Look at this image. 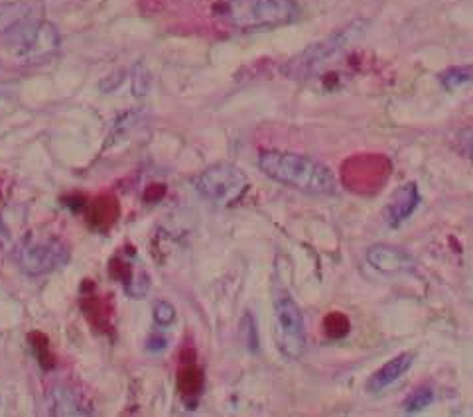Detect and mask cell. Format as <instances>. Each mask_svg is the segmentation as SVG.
I'll use <instances>...</instances> for the list:
<instances>
[{"mask_svg": "<svg viewBox=\"0 0 473 417\" xmlns=\"http://www.w3.org/2000/svg\"><path fill=\"white\" fill-rule=\"evenodd\" d=\"M275 343L290 361H298L306 351V325L300 305L288 293H280L275 300Z\"/></svg>", "mask_w": 473, "mask_h": 417, "instance_id": "8992f818", "label": "cell"}, {"mask_svg": "<svg viewBox=\"0 0 473 417\" xmlns=\"http://www.w3.org/2000/svg\"><path fill=\"white\" fill-rule=\"evenodd\" d=\"M153 317H154V323L160 325V327H170L176 321V309L172 303L168 301H156L154 303V309H153Z\"/></svg>", "mask_w": 473, "mask_h": 417, "instance_id": "2e32d148", "label": "cell"}, {"mask_svg": "<svg viewBox=\"0 0 473 417\" xmlns=\"http://www.w3.org/2000/svg\"><path fill=\"white\" fill-rule=\"evenodd\" d=\"M241 337H243V343L249 352L258 351V329H257V321L250 313H247L243 321H241Z\"/></svg>", "mask_w": 473, "mask_h": 417, "instance_id": "9a60e30c", "label": "cell"}, {"mask_svg": "<svg viewBox=\"0 0 473 417\" xmlns=\"http://www.w3.org/2000/svg\"><path fill=\"white\" fill-rule=\"evenodd\" d=\"M440 83L446 91H456L464 85L473 83V64L471 65H458L450 67L440 74Z\"/></svg>", "mask_w": 473, "mask_h": 417, "instance_id": "4fadbf2b", "label": "cell"}, {"mask_svg": "<svg viewBox=\"0 0 473 417\" xmlns=\"http://www.w3.org/2000/svg\"><path fill=\"white\" fill-rule=\"evenodd\" d=\"M367 262L382 274H402L416 268L415 258L407 250L390 244H375L367 250Z\"/></svg>", "mask_w": 473, "mask_h": 417, "instance_id": "9c48e42d", "label": "cell"}, {"mask_svg": "<svg viewBox=\"0 0 473 417\" xmlns=\"http://www.w3.org/2000/svg\"><path fill=\"white\" fill-rule=\"evenodd\" d=\"M456 144L461 154H464L473 164V126H466L458 132Z\"/></svg>", "mask_w": 473, "mask_h": 417, "instance_id": "e0dca14e", "label": "cell"}, {"mask_svg": "<svg viewBox=\"0 0 473 417\" xmlns=\"http://www.w3.org/2000/svg\"><path fill=\"white\" fill-rule=\"evenodd\" d=\"M69 262L67 244L57 237H28L18 248V266L26 276L39 278Z\"/></svg>", "mask_w": 473, "mask_h": 417, "instance_id": "52a82bcc", "label": "cell"}, {"mask_svg": "<svg viewBox=\"0 0 473 417\" xmlns=\"http://www.w3.org/2000/svg\"><path fill=\"white\" fill-rule=\"evenodd\" d=\"M215 13L227 26L253 32L292 24L302 10L296 0H221Z\"/></svg>", "mask_w": 473, "mask_h": 417, "instance_id": "7a4b0ae2", "label": "cell"}, {"mask_svg": "<svg viewBox=\"0 0 473 417\" xmlns=\"http://www.w3.org/2000/svg\"><path fill=\"white\" fill-rule=\"evenodd\" d=\"M420 205V191L416 183H405L397 187L389 197L385 209H382V219H385L390 229H399L402 222L412 217Z\"/></svg>", "mask_w": 473, "mask_h": 417, "instance_id": "ba28073f", "label": "cell"}, {"mask_svg": "<svg viewBox=\"0 0 473 417\" xmlns=\"http://www.w3.org/2000/svg\"><path fill=\"white\" fill-rule=\"evenodd\" d=\"M412 362H415V352H400L399 357L389 361L387 364H382L377 372L371 374V378L367 380L365 388L371 394H381L382 390H387L389 386L395 384L400 376H405Z\"/></svg>", "mask_w": 473, "mask_h": 417, "instance_id": "30bf717a", "label": "cell"}, {"mask_svg": "<svg viewBox=\"0 0 473 417\" xmlns=\"http://www.w3.org/2000/svg\"><path fill=\"white\" fill-rule=\"evenodd\" d=\"M194 187L201 197L217 203V205H231L249 187V178L241 168L229 161L209 166L194 179Z\"/></svg>", "mask_w": 473, "mask_h": 417, "instance_id": "5b68a950", "label": "cell"}, {"mask_svg": "<svg viewBox=\"0 0 473 417\" xmlns=\"http://www.w3.org/2000/svg\"><path fill=\"white\" fill-rule=\"evenodd\" d=\"M257 166L267 178L280 186L298 189L308 195H336L337 193V183L331 169L310 156L267 150L258 156Z\"/></svg>", "mask_w": 473, "mask_h": 417, "instance_id": "6da1fadb", "label": "cell"}, {"mask_svg": "<svg viewBox=\"0 0 473 417\" xmlns=\"http://www.w3.org/2000/svg\"><path fill=\"white\" fill-rule=\"evenodd\" d=\"M52 415H93L95 412L92 410V405H89L83 395L75 392V390H69V388H56L52 392V410H49Z\"/></svg>", "mask_w": 473, "mask_h": 417, "instance_id": "8fae6325", "label": "cell"}, {"mask_svg": "<svg viewBox=\"0 0 473 417\" xmlns=\"http://www.w3.org/2000/svg\"><path fill=\"white\" fill-rule=\"evenodd\" d=\"M367 20H354V22L336 30L328 38L320 39V42L306 48L304 52L288 59L283 67V74L292 81L311 79L321 69L328 67L331 61L344 56L351 46L357 44L367 34Z\"/></svg>", "mask_w": 473, "mask_h": 417, "instance_id": "3957f363", "label": "cell"}, {"mask_svg": "<svg viewBox=\"0 0 473 417\" xmlns=\"http://www.w3.org/2000/svg\"><path fill=\"white\" fill-rule=\"evenodd\" d=\"M432 402H434V392L425 386V388L410 392L408 398L402 402V410H405L407 413H418L422 410H426Z\"/></svg>", "mask_w": 473, "mask_h": 417, "instance_id": "5bb4252c", "label": "cell"}, {"mask_svg": "<svg viewBox=\"0 0 473 417\" xmlns=\"http://www.w3.org/2000/svg\"><path fill=\"white\" fill-rule=\"evenodd\" d=\"M3 42L14 56L20 57H46L59 48V32L54 24L44 22L39 16H32L6 32Z\"/></svg>", "mask_w": 473, "mask_h": 417, "instance_id": "277c9868", "label": "cell"}, {"mask_svg": "<svg viewBox=\"0 0 473 417\" xmlns=\"http://www.w3.org/2000/svg\"><path fill=\"white\" fill-rule=\"evenodd\" d=\"M42 8L34 3H4L0 4V38L10 32L14 26H18L24 20L39 16Z\"/></svg>", "mask_w": 473, "mask_h": 417, "instance_id": "7c38bea8", "label": "cell"}, {"mask_svg": "<svg viewBox=\"0 0 473 417\" xmlns=\"http://www.w3.org/2000/svg\"><path fill=\"white\" fill-rule=\"evenodd\" d=\"M166 339H160V337H153L148 341V351H153V352H160V351H164L166 349Z\"/></svg>", "mask_w": 473, "mask_h": 417, "instance_id": "ac0fdd59", "label": "cell"}]
</instances>
